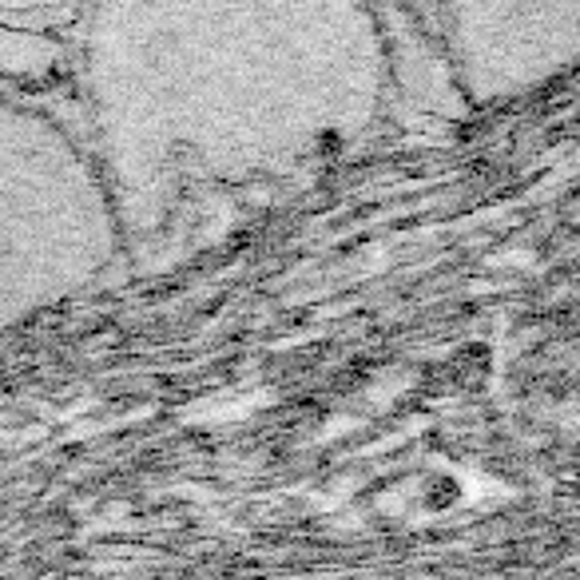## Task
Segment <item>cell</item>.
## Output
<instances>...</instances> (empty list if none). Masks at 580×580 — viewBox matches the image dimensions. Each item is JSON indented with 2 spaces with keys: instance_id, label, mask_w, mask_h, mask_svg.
<instances>
[{
  "instance_id": "obj_1",
  "label": "cell",
  "mask_w": 580,
  "mask_h": 580,
  "mask_svg": "<svg viewBox=\"0 0 580 580\" xmlns=\"http://www.w3.org/2000/svg\"><path fill=\"white\" fill-rule=\"evenodd\" d=\"M72 56L128 251L187 191L295 171L390 96L382 16L354 0L84 4Z\"/></svg>"
},
{
  "instance_id": "obj_2",
  "label": "cell",
  "mask_w": 580,
  "mask_h": 580,
  "mask_svg": "<svg viewBox=\"0 0 580 580\" xmlns=\"http://www.w3.org/2000/svg\"><path fill=\"white\" fill-rule=\"evenodd\" d=\"M128 255L84 135L0 84V330L64 307Z\"/></svg>"
},
{
  "instance_id": "obj_3",
  "label": "cell",
  "mask_w": 580,
  "mask_h": 580,
  "mask_svg": "<svg viewBox=\"0 0 580 580\" xmlns=\"http://www.w3.org/2000/svg\"><path fill=\"white\" fill-rule=\"evenodd\" d=\"M417 16L465 108L529 96L580 56V0H446L422 4Z\"/></svg>"
},
{
  "instance_id": "obj_4",
  "label": "cell",
  "mask_w": 580,
  "mask_h": 580,
  "mask_svg": "<svg viewBox=\"0 0 580 580\" xmlns=\"http://www.w3.org/2000/svg\"><path fill=\"white\" fill-rule=\"evenodd\" d=\"M72 52L68 33H24V28H4L0 24V84L16 88L52 76Z\"/></svg>"
}]
</instances>
